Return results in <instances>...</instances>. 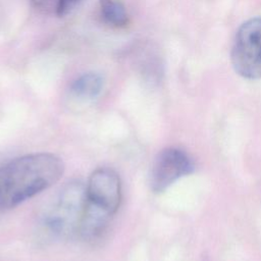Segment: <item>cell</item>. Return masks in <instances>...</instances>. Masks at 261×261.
Wrapping results in <instances>:
<instances>
[{
    "instance_id": "obj_1",
    "label": "cell",
    "mask_w": 261,
    "mask_h": 261,
    "mask_svg": "<svg viewBox=\"0 0 261 261\" xmlns=\"http://www.w3.org/2000/svg\"><path fill=\"white\" fill-rule=\"evenodd\" d=\"M65 165L55 154L39 152L0 166V209L13 208L55 185Z\"/></svg>"
},
{
    "instance_id": "obj_2",
    "label": "cell",
    "mask_w": 261,
    "mask_h": 261,
    "mask_svg": "<svg viewBox=\"0 0 261 261\" xmlns=\"http://www.w3.org/2000/svg\"><path fill=\"white\" fill-rule=\"evenodd\" d=\"M234 71L247 80L261 79V16L248 19L237 31L231 47Z\"/></svg>"
},
{
    "instance_id": "obj_3",
    "label": "cell",
    "mask_w": 261,
    "mask_h": 261,
    "mask_svg": "<svg viewBox=\"0 0 261 261\" xmlns=\"http://www.w3.org/2000/svg\"><path fill=\"white\" fill-rule=\"evenodd\" d=\"M86 188L72 181L62 189L56 203L45 217V226L58 237H68L77 232L86 206Z\"/></svg>"
},
{
    "instance_id": "obj_4",
    "label": "cell",
    "mask_w": 261,
    "mask_h": 261,
    "mask_svg": "<svg viewBox=\"0 0 261 261\" xmlns=\"http://www.w3.org/2000/svg\"><path fill=\"white\" fill-rule=\"evenodd\" d=\"M194 164L189 155L177 148H166L155 158L150 173L153 192L161 193L184 175L190 174Z\"/></svg>"
},
{
    "instance_id": "obj_5",
    "label": "cell",
    "mask_w": 261,
    "mask_h": 261,
    "mask_svg": "<svg viewBox=\"0 0 261 261\" xmlns=\"http://www.w3.org/2000/svg\"><path fill=\"white\" fill-rule=\"evenodd\" d=\"M87 201L114 215L121 202V180L109 167L95 169L85 186Z\"/></svg>"
},
{
    "instance_id": "obj_6",
    "label": "cell",
    "mask_w": 261,
    "mask_h": 261,
    "mask_svg": "<svg viewBox=\"0 0 261 261\" xmlns=\"http://www.w3.org/2000/svg\"><path fill=\"white\" fill-rule=\"evenodd\" d=\"M112 216L109 212L87 201L77 232L87 241L96 240L106 230Z\"/></svg>"
},
{
    "instance_id": "obj_7",
    "label": "cell",
    "mask_w": 261,
    "mask_h": 261,
    "mask_svg": "<svg viewBox=\"0 0 261 261\" xmlns=\"http://www.w3.org/2000/svg\"><path fill=\"white\" fill-rule=\"evenodd\" d=\"M102 87V76L96 72H88L77 77L71 84L70 92L79 99L91 100L100 94Z\"/></svg>"
},
{
    "instance_id": "obj_8",
    "label": "cell",
    "mask_w": 261,
    "mask_h": 261,
    "mask_svg": "<svg viewBox=\"0 0 261 261\" xmlns=\"http://www.w3.org/2000/svg\"><path fill=\"white\" fill-rule=\"evenodd\" d=\"M100 13L105 22L116 27H125L128 22L127 12L119 0H100Z\"/></svg>"
},
{
    "instance_id": "obj_9",
    "label": "cell",
    "mask_w": 261,
    "mask_h": 261,
    "mask_svg": "<svg viewBox=\"0 0 261 261\" xmlns=\"http://www.w3.org/2000/svg\"><path fill=\"white\" fill-rule=\"evenodd\" d=\"M80 1L81 0H59L56 7L57 14L59 16H64L69 13Z\"/></svg>"
},
{
    "instance_id": "obj_10",
    "label": "cell",
    "mask_w": 261,
    "mask_h": 261,
    "mask_svg": "<svg viewBox=\"0 0 261 261\" xmlns=\"http://www.w3.org/2000/svg\"><path fill=\"white\" fill-rule=\"evenodd\" d=\"M31 1H32V3L35 7L45 9V8H49L52 5L54 0H31ZM56 1H57V4H58L59 0H56Z\"/></svg>"
}]
</instances>
